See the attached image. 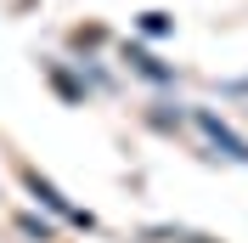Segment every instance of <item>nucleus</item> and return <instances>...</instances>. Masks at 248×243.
Returning a JSON list of instances; mask_svg holds the SVG:
<instances>
[{
    "instance_id": "nucleus-1",
    "label": "nucleus",
    "mask_w": 248,
    "mask_h": 243,
    "mask_svg": "<svg viewBox=\"0 0 248 243\" xmlns=\"http://www.w3.org/2000/svg\"><path fill=\"white\" fill-rule=\"evenodd\" d=\"M23 181L34 187V198H46V204H51V209L62 215V221H74V226H91V215H85V209H74V204H68V198H62V192H57V187H51V181H40L34 170H29V175H23Z\"/></svg>"
},
{
    "instance_id": "nucleus-2",
    "label": "nucleus",
    "mask_w": 248,
    "mask_h": 243,
    "mask_svg": "<svg viewBox=\"0 0 248 243\" xmlns=\"http://www.w3.org/2000/svg\"><path fill=\"white\" fill-rule=\"evenodd\" d=\"M198 124H203V130H209V136H215V141H220L226 153H237V158H248V147H243V141H237V136H232V130H226L220 119H209V113H198Z\"/></svg>"
},
{
    "instance_id": "nucleus-3",
    "label": "nucleus",
    "mask_w": 248,
    "mask_h": 243,
    "mask_svg": "<svg viewBox=\"0 0 248 243\" xmlns=\"http://www.w3.org/2000/svg\"><path fill=\"white\" fill-rule=\"evenodd\" d=\"M130 62H136V68H141V74H147V79H164V68H158V62L147 57V51H130Z\"/></svg>"
},
{
    "instance_id": "nucleus-4",
    "label": "nucleus",
    "mask_w": 248,
    "mask_h": 243,
    "mask_svg": "<svg viewBox=\"0 0 248 243\" xmlns=\"http://www.w3.org/2000/svg\"><path fill=\"white\" fill-rule=\"evenodd\" d=\"M141 29H147V34H170V17H164V12H147V17H141Z\"/></svg>"
},
{
    "instance_id": "nucleus-5",
    "label": "nucleus",
    "mask_w": 248,
    "mask_h": 243,
    "mask_svg": "<svg viewBox=\"0 0 248 243\" xmlns=\"http://www.w3.org/2000/svg\"><path fill=\"white\" fill-rule=\"evenodd\" d=\"M198 243H209V238H198Z\"/></svg>"
}]
</instances>
